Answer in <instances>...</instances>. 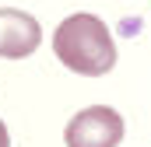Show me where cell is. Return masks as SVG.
<instances>
[{
    "instance_id": "6da1fadb",
    "label": "cell",
    "mask_w": 151,
    "mask_h": 147,
    "mask_svg": "<svg viewBox=\"0 0 151 147\" xmlns=\"http://www.w3.org/2000/svg\"><path fill=\"white\" fill-rule=\"evenodd\" d=\"M53 53L67 70L84 74V77H102L116 67V42L106 21L95 14L63 18L53 35Z\"/></svg>"
},
{
    "instance_id": "7a4b0ae2",
    "label": "cell",
    "mask_w": 151,
    "mask_h": 147,
    "mask_svg": "<svg viewBox=\"0 0 151 147\" xmlns=\"http://www.w3.org/2000/svg\"><path fill=\"white\" fill-rule=\"evenodd\" d=\"M123 140V116L113 105H88L67 123V147H116Z\"/></svg>"
},
{
    "instance_id": "3957f363",
    "label": "cell",
    "mask_w": 151,
    "mask_h": 147,
    "mask_svg": "<svg viewBox=\"0 0 151 147\" xmlns=\"http://www.w3.org/2000/svg\"><path fill=\"white\" fill-rule=\"evenodd\" d=\"M42 28L32 14L14 11V7H0V56L4 60H25L39 49Z\"/></svg>"
},
{
    "instance_id": "277c9868",
    "label": "cell",
    "mask_w": 151,
    "mask_h": 147,
    "mask_svg": "<svg viewBox=\"0 0 151 147\" xmlns=\"http://www.w3.org/2000/svg\"><path fill=\"white\" fill-rule=\"evenodd\" d=\"M0 147H11V137H7V126L0 123Z\"/></svg>"
}]
</instances>
